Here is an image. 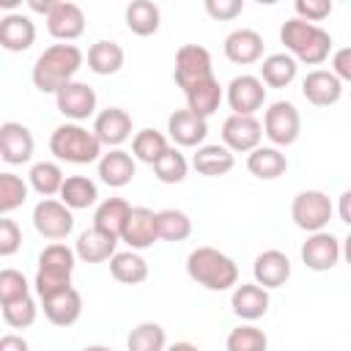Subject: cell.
Here are the masks:
<instances>
[{"label": "cell", "mask_w": 351, "mask_h": 351, "mask_svg": "<svg viewBox=\"0 0 351 351\" xmlns=\"http://www.w3.org/2000/svg\"><path fill=\"white\" fill-rule=\"evenodd\" d=\"M82 66V52L74 44H52L33 63V85L41 93H58L63 85L74 82V74Z\"/></svg>", "instance_id": "6da1fadb"}, {"label": "cell", "mask_w": 351, "mask_h": 351, "mask_svg": "<svg viewBox=\"0 0 351 351\" xmlns=\"http://www.w3.org/2000/svg\"><path fill=\"white\" fill-rule=\"evenodd\" d=\"M280 41L285 44V49L296 60H302L307 66H321L329 58V49H332V36L324 27H318L313 22H304L299 16L282 22Z\"/></svg>", "instance_id": "7a4b0ae2"}, {"label": "cell", "mask_w": 351, "mask_h": 351, "mask_svg": "<svg viewBox=\"0 0 351 351\" xmlns=\"http://www.w3.org/2000/svg\"><path fill=\"white\" fill-rule=\"evenodd\" d=\"M186 274L208 291H228L239 282V266L233 263V258L214 247L192 250L186 258Z\"/></svg>", "instance_id": "3957f363"}, {"label": "cell", "mask_w": 351, "mask_h": 351, "mask_svg": "<svg viewBox=\"0 0 351 351\" xmlns=\"http://www.w3.org/2000/svg\"><path fill=\"white\" fill-rule=\"evenodd\" d=\"M49 151L71 165H88L96 162L101 154V143L93 132H88L80 123H60L49 137Z\"/></svg>", "instance_id": "277c9868"}, {"label": "cell", "mask_w": 351, "mask_h": 351, "mask_svg": "<svg viewBox=\"0 0 351 351\" xmlns=\"http://www.w3.org/2000/svg\"><path fill=\"white\" fill-rule=\"evenodd\" d=\"M173 77H176V85L184 93L189 88H195V85L211 80L214 71H211V55H208V49L200 47V44H184L176 52V71H173Z\"/></svg>", "instance_id": "5b68a950"}, {"label": "cell", "mask_w": 351, "mask_h": 351, "mask_svg": "<svg viewBox=\"0 0 351 351\" xmlns=\"http://www.w3.org/2000/svg\"><path fill=\"white\" fill-rule=\"evenodd\" d=\"M291 219L296 222V228L307 233H318L332 219V200L318 189L299 192L291 203Z\"/></svg>", "instance_id": "8992f818"}, {"label": "cell", "mask_w": 351, "mask_h": 351, "mask_svg": "<svg viewBox=\"0 0 351 351\" xmlns=\"http://www.w3.org/2000/svg\"><path fill=\"white\" fill-rule=\"evenodd\" d=\"M33 228L38 230V236L49 239V241H60L71 233L74 228V217L71 208L63 200H49L44 197L41 203H36L33 208Z\"/></svg>", "instance_id": "52a82bcc"}, {"label": "cell", "mask_w": 351, "mask_h": 351, "mask_svg": "<svg viewBox=\"0 0 351 351\" xmlns=\"http://www.w3.org/2000/svg\"><path fill=\"white\" fill-rule=\"evenodd\" d=\"M299 132H302V118H299V110L291 101H274L266 110V115H263V134L274 145L296 143Z\"/></svg>", "instance_id": "ba28073f"}, {"label": "cell", "mask_w": 351, "mask_h": 351, "mask_svg": "<svg viewBox=\"0 0 351 351\" xmlns=\"http://www.w3.org/2000/svg\"><path fill=\"white\" fill-rule=\"evenodd\" d=\"M263 123L255 115H228L222 123V143L230 151H255L261 148Z\"/></svg>", "instance_id": "9c48e42d"}, {"label": "cell", "mask_w": 351, "mask_h": 351, "mask_svg": "<svg viewBox=\"0 0 351 351\" xmlns=\"http://www.w3.org/2000/svg\"><path fill=\"white\" fill-rule=\"evenodd\" d=\"M225 96H228V104H230L233 115H252L255 110L263 107L266 88H263L261 77L241 74V77H233V80H230Z\"/></svg>", "instance_id": "30bf717a"}, {"label": "cell", "mask_w": 351, "mask_h": 351, "mask_svg": "<svg viewBox=\"0 0 351 351\" xmlns=\"http://www.w3.org/2000/svg\"><path fill=\"white\" fill-rule=\"evenodd\" d=\"M47 30L52 38L69 44L74 38H80L85 33V14L77 3H69V0H58L52 14L47 16Z\"/></svg>", "instance_id": "8fae6325"}, {"label": "cell", "mask_w": 351, "mask_h": 351, "mask_svg": "<svg viewBox=\"0 0 351 351\" xmlns=\"http://www.w3.org/2000/svg\"><path fill=\"white\" fill-rule=\"evenodd\" d=\"M58 110L71 121H85L96 112V90L85 82H69L55 93Z\"/></svg>", "instance_id": "7c38bea8"}, {"label": "cell", "mask_w": 351, "mask_h": 351, "mask_svg": "<svg viewBox=\"0 0 351 351\" xmlns=\"http://www.w3.org/2000/svg\"><path fill=\"white\" fill-rule=\"evenodd\" d=\"M340 252H343L340 241L326 230L310 233V239L302 244V261L313 271H329L340 261Z\"/></svg>", "instance_id": "4fadbf2b"}, {"label": "cell", "mask_w": 351, "mask_h": 351, "mask_svg": "<svg viewBox=\"0 0 351 351\" xmlns=\"http://www.w3.org/2000/svg\"><path fill=\"white\" fill-rule=\"evenodd\" d=\"M0 156L8 165L30 162V156H33V134H30V129L16 123V121H5L0 126Z\"/></svg>", "instance_id": "5bb4252c"}, {"label": "cell", "mask_w": 351, "mask_h": 351, "mask_svg": "<svg viewBox=\"0 0 351 351\" xmlns=\"http://www.w3.org/2000/svg\"><path fill=\"white\" fill-rule=\"evenodd\" d=\"M93 134L99 137L101 145L118 148V145L126 143L129 134H132V115H129L126 110H121V107H107V110H101V112L96 115V121H93Z\"/></svg>", "instance_id": "9a60e30c"}, {"label": "cell", "mask_w": 351, "mask_h": 351, "mask_svg": "<svg viewBox=\"0 0 351 351\" xmlns=\"http://www.w3.org/2000/svg\"><path fill=\"white\" fill-rule=\"evenodd\" d=\"M159 239V228H156V214L145 206L132 208L126 228L121 233V241H126L132 250H148L154 241Z\"/></svg>", "instance_id": "2e32d148"}, {"label": "cell", "mask_w": 351, "mask_h": 351, "mask_svg": "<svg viewBox=\"0 0 351 351\" xmlns=\"http://www.w3.org/2000/svg\"><path fill=\"white\" fill-rule=\"evenodd\" d=\"M225 58L239 66L258 63L263 58V38L252 27H239L225 38Z\"/></svg>", "instance_id": "e0dca14e"}, {"label": "cell", "mask_w": 351, "mask_h": 351, "mask_svg": "<svg viewBox=\"0 0 351 351\" xmlns=\"http://www.w3.org/2000/svg\"><path fill=\"white\" fill-rule=\"evenodd\" d=\"M167 132H170V137H173L176 145L195 148V145H200L206 140L208 123H206V118L195 115L192 110H176L167 118Z\"/></svg>", "instance_id": "ac0fdd59"}, {"label": "cell", "mask_w": 351, "mask_h": 351, "mask_svg": "<svg viewBox=\"0 0 351 351\" xmlns=\"http://www.w3.org/2000/svg\"><path fill=\"white\" fill-rule=\"evenodd\" d=\"M36 41V25L25 14H5L0 19V47L8 52H25Z\"/></svg>", "instance_id": "d6986e66"}, {"label": "cell", "mask_w": 351, "mask_h": 351, "mask_svg": "<svg viewBox=\"0 0 351 351\" xmlns=\"http://www.w3.org/2000/svg\"><path fill=\"white\" fill-rule=\"evenodd\" d=\"M302 93L310 104L315 107H329L335 101H340L343 96V82L332 74V71H324V69H315L304 77L302 82Z\"/></svg>", "instance_id": "ffe728a7"}, {"label": "cell", "mask_w": 351, "mask_h": 351, "mask_svg": "<svg viewBox=\"0 0 351 351\" xmlns=\"http://www.w3.org/2000/svg\"><path fill=\"white\" fill-rule=\"evenodd\" d=\"M252 274H255V282L258 285H263V288H280L291 277V261L280 250H266V252H261L255 258Z\"/></svg>", "instance_id": "44dd1931"}, {"label": "cell", "mask_w": 351, "mask_h": 351, "mask_svg": "<svg viewBox=\"0 0 351 351\" xmlns=\"http://www.w3.org/2000/svg\"><path fill=\"white\" fill-rule=\"evenodd\" d=\"M230 307L244 321L263 318L269 310V291L258 282H241V285H236V291L230 296Z\"/></svg>", "instance_id": "7402d4cb"}, {"label": "cell", "mask_w": 351, "mask_h": 351, "mask_svg": "<svg viewBox=\"0 0 351 351\" xmlns=\"http://www.w3.org/2000/svg\"><path fill=\"white\" fill-rule=\"evenodd\" d=\"M115 244L118 239L99 230V228H90V230H82L80 239H77V258L85 261V263H101V261H110L115 255Z\"/></svg>", "instance_id": "603a6c76"}, {"label": "cell", "mask_w": 351, "mask_h": 351, "mask_svg": "<svg viewBox=\"0 0 351 351\" xmlns=\"http://www.w3.org/2000/svg\"><path fill=\"white\" fill-rule=\"evenodd\" d=\"M41 307H44V315L49 318V324L55 326H71L80 315H82V296L77 288H69L58 296H49V299H41Z\"/></svg>", "instance_id": "cb8c5ba5"}, {"label": "cell", "mask_w": 351, "mask_h": 351, "mask_svg": "<svg viewBox=\"0 0 351 351\" xmlns=\"http://www.w3.org/2000/svg\"><path fill=\"white\" fill-rule=\"evenodd\" d=\"M99 178H101L107 186H112V189L126 186V184L134 178V159H132L126 151L112 148L110 154H104V156L99 159Z\"/></svg>", "instance_id": "d4e9b609"}, {"label": "cell", "mask_w": 351, "mask_h": 351, "mask_svg": "<svg viewBox=\"0 0 351 351\" xmlns=\"http://www.w3.org/2000/svg\"><path fill=\"white\" fill-rule=\"evenodd\" d=\"M129 214H132V206H129L123 197H107V200L99 203V208H96V214H93V228H99V230H104V233L121 239Z\"/></svg>", "instance_id": "484cf974"}, {"label": "cell", "mask_w": 351, "mask_h": 351, "mask_svg": "<svg viewBox=\"0 0 351 351\" xmlns=\"http://www.w3.org/2000/svg\"><path fill=\"white\" fill-rule=\"evenodd\" d=\"M195 170L200 176H208V178H217V176H225L233 170L236 159H233V151L228 145H200L195 159H192Z\"/></svg>", "instance_id": "4316f807"}, {"label": "cell", "mask_w": 351, "mask_h": 351, "mask_svg": "<svg viewBox=\"0 0 351 351\" xmlns=\"http://www.w3.org/2000/svg\"><path fill=\"white\" fill-rule=\"evenodd\" d=\"M247 170L261 181H274L288 170V159L280 148H255L247 156Z\"/></svg>", "instance_id": "83f0119b"}, {"label": "cell", "mask_w": 351, "mask_h": 351, "mask_svg": "<svg viewBox=\"0 0 351 351\" xmlns=\"http://www.w3.org/2000/svg\"><path fill=\"white\" fill-rule=\"evenodd\" d=\"M110 274H112V280H118V282H123V285H140V282H145V277H148V263H145L134 250H129V252H115V255L110 258Z\"/></svg>", "instance_id": "f1b7e54d"}, {"label": "cell", "mask_w": 351, "mask_h": 351, "mask_svg": "<svg viewBox=\"0 0 351 351\" xmlns=\"http://www.w3.org/2000/svg\"><path fill=\"white\" fill-rule=\"evenodd\" d=\"M159 5L151 3V0H132L126 5V27L134 33V36H151L159 30Z\"/></svg>", "instance_id": "f546056e"}, {"label": "cell", "mask_w": 351, "mask_h": 351, "mask_svg": "<svg viewBox=\"0 0 351 351\" xmlns=\"http://www.w3.org/2000/svg\"><path fill=\"white\" fill-rule=\"evenodd\" d=\"M121 66H123V49H121V44H115V41H96L88 49V69L93 74L110 77V74H118Z\"/></svg>", "instance_id": "4dcf8cb0"}, {"label": "cell", "mask_w": 351, "mask_h": 351, "mask_svg": "<svg viewBox=\"0 0 351 351\" xmlns=\"http://www.w3.org/2000/svg\"><path fill=\"white\" fill-rule=\"evenodd\" d=\"M296 58L293 55H285V52H277V55H269L263 63H261V82L269 85V88H285L293 82L296 77Z\"/></svg>", "instance_id": "1f68e13d"}, {"label": "cell", "mask_w": 351, "mask_h": 351, "mask_svg": "<svg viewBox=\"0 0 351 351\" xmlns=\"http://www.w3.org/2000/svg\"><path fill=\"white\" fill-rule=\"evenodd\" d=\"M219 101H222V88H219V82L214 77L186 90V110H192L200 118L214 115L219 110Z\"/></svg>", "instance_id": "d6a6232c"}, {"label": "cell", "mask_w": 351, "mask_h": 351, "mask_svg": "<svg viewBox=\"0 0 351 351\" xmlns=\"http://www.w3.org/2000/svg\"><path fill=\"white\" fill-rule=\"evenodd\" d=\"M99 197V189L96 184L88 178V176H69L63 181V189H60V200L74 211V208H88L93 206Z\"/></svg>", "instance_id": "836d02e7"}, {"label": "cell", "mask_w": 351, "mask_h": 351, "mask_svg": "<svg viewBox=\"0 0 351 351\" xmlns=\"http://www.w3.org/2000/svg\"><path fill=\"white\" fill-rule=\"evenodd\" d=\"M132 151H134V156L140 162H145V165L154 167L170 151V145H167V140H165L162 132H156V129H140L134 134V140H132Z\"/></svg>", "instance_id": "e575fe53"}, {"label": "cell", "mask_w": 351, "mask_h": 351, "mask_svg": "<svg viewBox=\"0 0 351 351\" xmlns=\"http://www.w3.org/2000/svg\"><path fill=\"white\" fill-rule=\"evenodd\" d=\"M63 170L55 165V162H36L30 167V186L41 195V197H52L63 189Z\"/></svg>", "instance_id": "d590c367"}, {"label": "cell", "mask_w": 351, "mask_h": 351, "mask_svg": "<svg viewBox=\"0 0 351 351\" xmlns=\"http://www.w3.org/2000/svg\"><path fill=\"white\" fill-rule=\"evenodd\" d=\"M165 346H167V335L154 321L137 324L126 337V348L129 351H165Z\"/></svg>", "instance_id": "8d00e7d4"}, {"label": "cell", "mask_w": 351, "mask_h": 351, "mask_svg": "<svg viewBox=\"0 0 351 351\" xmlns=\"http://www.w3.org/2000/svg\"><path fill=\"white\" fill-rule=\"evenodd\" d=\"M156 228H159V239L184 241L192 233V219L178 208H165V211H156Z\"/></svg>", "instance_id": "74e56055"}, {"label": "cell", "mask_w": 351, "mask_h": 351, "mask_svg": "<svg viewBox=\"0 0 351 351\" xmlns=\"http://www.w3.org/2000/svg\"><path fill=\"white\" fill-rule=\"evenodd\" d=\"M225 348L228 351H266L269 348V337L263 329L258 326H236L230 329L228 340H225Z\"/></svg>", "instance_id": "f35d334b"}, {"label": "cell", "mask_w": 351, "mask_h": 351, "mask_svg": "<svg viewBox=\"0 0 351 351\" xmlns=\"http://www.w3.org/2000/svg\"><path fill=\"white\" fill-rule=\"evenodd\" d=\"M74 258H77V252H74L71 247L55 241V244H49V247L41 250V255H38V269H44V271H58V274H71V271H74Z\"/></svg>", "instance_id": "ab89813d"}, {"label": "cell", "mask_w": 351, "mask_h": 351, "mask_svg": "<svg viewBox=\"0 0 351 351\" xmlns=\"http://www.w3.org/2000/svg\"><path fill=\"white\" fill-rule=\"evenodd\" d=\"M27 200V184L14 173H0V214H11Z\"/></svg>", "instance_id": "60d3db41"}, {"label": "cell", "mask_w": 351, "mask_h": 351, "mask_svg": "<svg viewBox=\"0 0 351 351\" xmlns=\"http://www.w3.org/2000/svg\"><path fill=\"white\" fill-rule=\"evenodd\" d=\"M27 296H30V285L25 274L16 269H3L0 271V304H14Z\"/></svg>", "instance_id": "b9f144b4"}, {"label": "cell", "mask_w": 351, "mask_h": 351, "mask_svg": "<svg viewBox=\"0 0 351 351\" xmlns=\"http://www.w3.org/2000/svg\"><path fill=\"white\" fill-rule=\"evenodd\" d=\"M154 173L162 184H181L186 178V159L184 154H178L176 148H170L156 165H154Z\"/></svg>", "instance_id": "7bdbcfd3"}, {"label": "cell", "mask_w": 351, "mask_h": 351, "mask_svg": "<svg viewBox=\"0 0 351 351\" xmlns=\"http://www.w3.org/2000/svg\"><path fill=\"white\" fill-rule=\"evenodd\" d=\"M36 315H38V307H36V302L30 296L27 299H19L14 304H3V318L14 329H27L36 321Z\"/></svg>", "instance_id": "ee69618b"}, {"label": "cell", "mask_w": 351, "mask_h": 351, "mask_svg": "<svg viewBox=\"0 0 351 351\" xmlns=\"http://www.w3.org/2000/svg\"><path fill=\"white\" fill-rule=\"evenodd\" d=\"M33 285H36L38 299H49V296H58V293H63V291L71 288V274H58V271L38 269Z\"/></svg>", "instance_id": "f6af8a7d"}, {"label": "cell", "mask_w": 351, "mask_h": 351, "mask_svg": "<svg viewBox=\"0 0 351 351\" xmlns=\"http://www.w3.org/2000/svg\"><path fill=\"white\" fill-rule=\"evenodd\" d=\"M296 14H299V19H304V22H321V19H326L329 14H332V0H296Z\"/></svg>", "instance_id": "bcb514c9"}, {"label": "cell", "mask_w": 351, "mask_h": 351, "mask_svg": "<svg viewBox=\"0 0 351 351\" xmlns=\"http://www.w3.org/2000/svg\"><path fill=\"white\" fill-rule=\"evenodd\" d=\"M22 244V230L14 219H0V255L8 258L19 250Z\"/></svg>", "instance_id": "7dc6e473"}, {"label": "cell", "mask_w": 351, "mask_h": 351, "mask_svg": "<svg viewBox=\"0 0 351 351\" xmlns=\"http://www.w3.org/2000/svg\"><path fill=\"white\" fill-rule=\"evenodd\" d=\"M244 11V0H206V14L211 19H236Z\"/></svg>", "instance_id": "c3c4849f"}, {"label": "cell", "mask_w": 351, "mask_h": 351, "mask_svg": "<svg viewBox=\"0 0 351 351\" xmlns=\"http://www.w3.org/2000/svg\"><path fill=\"white\" fill-rule=\"evenodd\" d=\"M332 74L340 82H351V47H343L332 58Z\"/></svg>", "instance_id": "681fc988"}, {"label": "cell", "mask_w": 351, "mask_h": 351, "mask_svg": "<svg viewBox=\"0 0 351 351\" xmlns=\"http://www.w3.org/2000/svg\"><path fill=\"white\" fill-rule=\"evenodd\" d=\"M0 351H30V346L19 335H3L0 337Z\"/></svg>", "instance_id": "f907efd6"}, {"label": "cell", "mask_w": 351, "mask_h": 351, "mask_svg": "<svg viewBox=\"0 0 351 351\" xmlns=\"http://www.w3.org/2000/svg\"><path fill=\"white\" fill-rule=\"evenodd\" d=\"M337 214H340V219L351 228V189H346L343 195H340V203H337Z\"/></svg>", "instance_id": "816d5d0a"}, {"label": "cell", "mask_w": 351, "mask_h": 351, "mask_svg": "<svg viewBox=\"0 0 351 351\" xmlns=\"http://www.w3.org/2000/svg\"><path fill=\"white\" fill-rule=\"evenodd\" d=\"M55 3H58V0H44V3H41V0H27V8H30V11H36V14L49 16V14H52V8H55Z\"/></svg>", "instance_id": "f5cc1de1"}, {"label": "cell", "mask_w": 351, "mask_h": 351, "mask_svg": "<svg viewBox=\"0 0 351 351\" xmlns=\"http://www.w3.org/2000/svg\"><path fill=\"white\" fill-rule=\"evenodd\" d=\"M165 351H200L195 343H173L170 348H165Z\"/></svg>", "instance_id": "db71d44e"}, {"label": "cell", "mask_w": 351, "mask_h": 351, "mask_svg": "<svg viewBox=\"0 0 351 351\" xmlns=\"http://www.w3.org/2000/svg\"><path fill=\"white\" fill-rule=\"evenodd\" d=\"M343 258H346V263L351 266V233H348L346 241H343Z\"/></svg>", "instance_id": "11a10c76"}, {"label": "cell", "mask_w": 351, "mask_h": 351, "mask_svg": "<svg viewBox=\"0 0 351 351\" xmlns=\"http://www.w3.org/2000/svg\"><path fill=\"white\" fill-rule=\"evenodd\" d=\"M82 351H112L110 346H85Z\"/></svg>", "instance_id": "9f6ffc18"}]
</instances>
